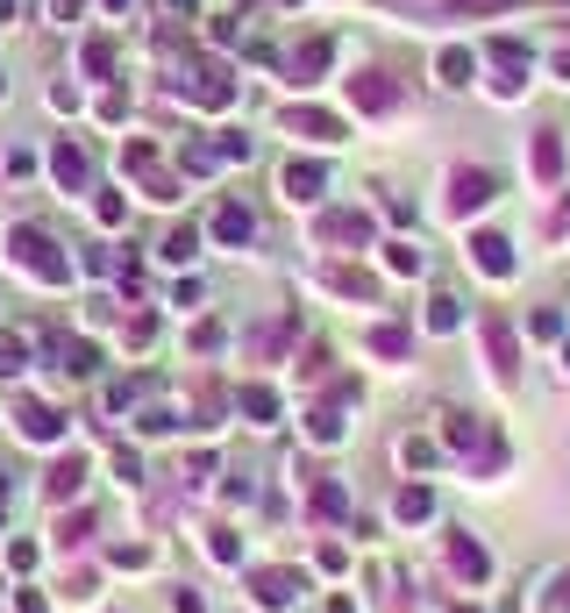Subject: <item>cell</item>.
<instances>
[{"instance_id": "cell-1", "label": "cell", "mask_w": 570, "mask_h": 613, "mask_svg": "<svg viewBox=\"0 0 570 613\" xmlns=\"http://www.w3.org/2000/svg\"><path fill=\"white\" fill-rule=\"evenodd\" d=\"M8 264H14V272H29L36 286H72V258H65V250H57L43 229H36V221L8 229Z\"/></svg>"}, {"instance_id": "cell-2", "label": "cell", "mask_w": 570, "mask_h": 613, "mask_svg": "<svg viewBox=\"0 0 570 613\" xmlns=\"http://www.w3.org/2000/svg\"><path fill=\"white\" fill-rule=\"evenodd\" d=\"M492 193H500V178H492V172H471V164H463V172H449V215H478Z\"/></svg>"}, {"instance_id": "cell-3", "label": "cell", "mask_w": 570, "mask_h": 613, "mask_svg": "<svg viewBox=\"0 0 570 613\" xmlns=\"http://www.w3.org/2000/svg\"><path fill=\"white\" fill-rule=\"evenodd\" d=\"M129 172L143 178V193H150V200H178V178L157 164V151H150V143H129Z\"/></svg>"}, {"instance_id": "cell-4", "label": "cell", "mask_w": 570, "mask_h": 613, "mask_svg": "<svg viewBox=\"0 0 570 613\" xmlns=\"http://www.w3.org/2000/svg\"><path fill=\"white\" fill-rule=\"evenodd\" d=\"M478 336H485V357H492V379H514V328L500 321V314H485V321H478Z\"/></svg>"}, {"instance_id": "cell-5", "label": "cell", "mask_w": 570, "mask_h": 613, "mask_svg": "<svg viewBox=\"0 0 570 613\" xmlns=\"http://www.w3.org/2000/svg\"><path fill=\"white\" fill-rule=\"evenodd\" d=\"M14 422H22L29 442H57V436H65V414L43 407V399H14Z\"/></svg>"}, {"instance_id": "cell-6", "label": "cell", "mask_w": 570, "mask_h": 613, "mask_svg": "<svg viewBox=\"0 0 570 613\" xmlns=\"http://www.w3.org/2000/svg\"><path fill=\"white\" fill-rule=\"evenodd\" d=\"M293 592H299V571H257V578H250V600H257L264 613L293 606Z\"/></svg>"}, {"instance_id": "cell-7", "label": "cell", "mask_w": 570, "mask_h": 613, "mask_svg": "<svg viewBox=\"0 0 570 613\" xmlns=\"http://www.w3.org/2000/svg\"><path fill=\"white\" fill-rule=\"evenodd\" d=\"M471 258L485 278H514V243L506 236H471Z\"/></svg>"}, {"instance_id": "cell-8", "label": "cell", "mask_w": 570, "mask_h": 613, "mask_svg": "<svg viewBox=\"0 0 570 613\" xmlns=\"http://www.w3.org/2000/svg\"><path fill=\"white\" fill-rule=\"evenodd\" d=\"M285 129L307 136V143H336L342 136V122H336V114H321V108H285Z\"/></svg>"}, {"instance_id": "cell-9", "label": "cell", "mask_w": 570, "mask_h": 613, "mask_svg": "<svg viewBox=\"0 0 570 613\" xmlns=\"http://www.w3.org/2000/svg\"><path fill=\"white\" fill-rule=\"evenodd\" d=\"M321 186H328V172H321V164H285V200H293V207L321 200Z\"/></svg>"}, {"instance_id": "cell-10", "label": "cell", "mask_w": 570, "mask_h": 613, "mask_svg": "<svg viewBox=\"0 0 570 613\" xmlns=\"http://www.w3.org/2000/svg\"><path fill=\"white\" fill-rule=\"evenodd\" d=\"M350 100H357V108H364V114H385V108H393V79H379V72H364V79H350Z\"/></svg>"}, {"instance_id": "cell-11", "label": "cell", "mask_w": 570, "mask_h": 613, "mask_svg": "<svg viewBox=\"0 0 570 613\" xmlns=\"http://www.w3.org/2000/svg\"><path fill=\"white\" fill-rule=\"evenodd\" d=\"M51 172H57V186H65V193H86V151H79V143H57Z\"/></svg>"}, {"instance_id": "cell-12", "label": "cell", "mask_w": 570, "mask_h": 613, "mask_svg": "<svg viewBox=\"0 0 570 613\" xmlns=\"http://www.w3.org/2000/svg\"><path fill=\"white\" fill-rule=\"evenodd\" d=\"M215 236H221V243H235V250H243L250 243V236H257V221H250V207H221V215H215Z\"/></svg>"}, {"instance_id": "cell-13", "label": "cell", "mask_w": 570, "mask_h": 613, "mask_svg": "<svg viewBox=\"0 0 570 613\" xmlns=\"http://www.w3.org/2000/svg\"><path fill=\"white\" fill-rule=\"evenodd\" d=\"M314 236H321V243H364L371 221L364 215H321V229H314Z\"/></svg>"}, {"instance_id": "cell-14", "label": "cell", "mask_w": 570, "mask_h": 613, "mask_svg": "<svg viewBox=\"0 0 570 613\" xmlns=\"http://www.w3.org/2000/svg\"><path fill=\"white\" fill-rule=\"evenodd\" d=\"M449 563H457V578H471V585H478V578L492 571V557H485V549L471 543V535H457V543H449Z\"/></svg>"}, {"instance_id": "cell-15", "label": "cell", "mask_w": 570, "mask_h": 613, "mask_svg": "<svg viewBox=\"0 0 570 613\" xmlns=\"http://www.w3.org/2000/svg\"><path fill=\"white\" fill-rule=\"evenodd\" d=\"M328 57H336V43H307V51H293V79L299 86H314V79H321V72H328Z\"/></svg>"}, {"instance_id": "cell-16", "label": "cell", "mask_w": 570, "mask_h": 613, "mask_svg": "<svg viewBox=\"0 0 570 613\" xmlns=\"http://www.w3.org/2000/svg\"><path fill=\"white\" fill-rule=\"evenodd\" d=\"M79 485H86V457H57L51 463V492H57V500H72Z\"/></svg>"}, {"instance_id": "cell-17", "label": "cell", "mask_w": 570, "mask_h": 613, "mask_svg": "<svg viewBox=\"0 0 570 613\" xmlns=\"http://www.w3.org/2000/svg\"><path fill=\"white\" fill-rule=\"evenodd\" d=\"M528 164H535V178H542V186H549V178L563 172V143H557V136H549V129H542V136H535V157H528Z\"/></svg>"}, {"instance_id": "cell-18", "label": "cell", "mask_w": 570, "mask_h": 613, "mask_svg": "<svg viewBox=\"0 0 570 613\" xmlns=\"http://www.w3.org/2000/svg\"><path fill=\"white\" fill-rule=\"evenodd\" d=\"M393 514H399V521H428V514H435V492H428V485H407V492L393 500Z\"/></svg>"}, {"instance_id": "cell-19", "label": "cell", "mask_w": 570, "mask_h": 613, "mask_svg": "<svg viewBox=\"0 0 570 613\" xmlns=\"http://www.w3.org/2000/svg\"><path fill=\"white\" fill-rule=\"evenodd\" d=\"M535 613H570V571H557L542 592H535Z\"/></svg>"}, {"instance_id": "cell-20", "label": "cell", "mask_w": 570, "mask_h": 613, "mask_svg": "<svg viewBox=\"0 0 570 613\" xmlns=\"http://www.w3.org/2000/svg\"><path fill=\"white\" fill-rule=\"evenodd\" d=\"M193 250H200V229H193V221L164 236V258H172V264H193Z\"/></svg>"}, {"instance_id": "cell-21", "label": "cell", "mask_w": 570, "mask_h": 613, "mask_svg": "<svg viewBox=\"0 0 570 613\" xmlns=\"http://www.w3.org/2000/svg\"><path fill=\"white\" fill-rule=\"evenodd\" d=\"M243 414H250V422H257V428H272V414H278V399H272V393H264V385H243Z\"/></svg>"}, {"instance_id": "cell-22", "label": "cell", "mask_w": 570, "mask_h": 613, "mask_svg": "<svg viewBox=\"0 0 570 613\" xmlns=\"http://www.w3.org/2000/svg\"><path fill=\"white\" fill-rule=\"evenodd\" d=\"M307 436H314V442H336V436H342V414H336V407H314V414H307Z\"/></svg>"}, {"instance_id": "cell-23", "label": "cell", "mask_w": 570, "mask_h": 613, "mask_svg": "<svg viewBox=\"0 0 570 613\" xmlns=\"http://www.w3.org/2000/svg\"><path fill=\"white\" fill-rule=\"evenodd\" d=\"M442 86H471V51H442Z\"/></svg>"}, {"instance_id": "cell-24", "label": "cell", "mask_w": 570, "mask_h": 613, "mask_svg": "<svg viewBox=\"0 0 570 613\" xmlns=\"http://www.w3.org/2000/svg\"><path fill=\"white\" fill-rule=\"evenodd\" d=\"M57 357H65V371H72V379H86V371L100 364V357H94V342H65Z\"/></svg>"}, {"instance_id": "cell-25", "label": "cell", "mask_w": 570, "mask_h": 613, "mask_svg": "<svg viewBox=\"0 0 570 613\" xmlns=\"http://www.w3.org/2000/svg\"><path fill=\"white\" fill-rule=\"evenodd\" d=\"M371 350L379 357H407V328H371Z\"/></svg>"}, {"instance_id": "cell-26", "label": "cell", "mask_w": 570, "mask_h": 613, "mask_svg": "<svg viewBox=\"0 0 570 613\" xmlns=\"http://www.w3.org/2000/svg\"><path fill=\"white\" fill-rule=\"evenodd\" d=\"M342 506H350V500H342V485H314V514H321V521H336Z\"/></svg>"}, {"instance_id": "cell-27", "label": "cell", "mask_w": 570, "mask_h": 613, "mask_svg": "<svg viewBox=\"0 0 570 613\" xmlns=\"http://www.w3.org/2000/svg\"><path fill=\"white\" fill-rule=\"evenodd\" d=\"M86 528H94L86 514H65V521H57V543H65V549H72V543H86Z\"/></svg>"}, {"instance_id": "cell-28", "label": "cell", "mask_w": 570, "mask_h": 613, "mask_svg": "<svg viewBox=\"0 0 570 613\" xmlns=\"http://www.w3.org/2000/svg\"><path fill=\"white\" fill-rule=\"evenodd\" d=\"M108 65H114V43L94 36V43H86V72H108Z\"/></svg>"}, {"instance_id": "cell-29", "label": "cell", "mask_w": 570, "mask_h": 613, "mask_svg": "<svg viewBox=\"0 0 570 613\" xmlns=\"http://www.w3.org/2000/svg\"><path fill=\"white\" fill-rule=\"evenodd\" d=\"M385 264H393V272H421V250H414V243H393V258H385Z\"/></svg>"}, {"instance_id": "cell-30", "label": "cell", "mask_w": 570, "mask_h": 613, "mask_svg": "<svg viewBox=\"0 0 570 613\" xmlns=\"http://www.w3.org/2000/svg\"><path fill=\"white\" fill-rule=\"evenodd\" d=\"M114 471H122V485H136V478H143V457H136V450H114Z\"/></svg>"}, {"instance_id": "cell-31", "label": "cell", "mask_w": 570, "mask_h": 613, "mask_svg": "<svg viewBox=\"0 0 570 613\" xmlns=\"http://www.w3.org/2000/svg\"><path fill=\"white\" fill-rule=\"evenodd\" d=\"M0 514H8V478H0Z\"/></svg>"}]
</instances>
